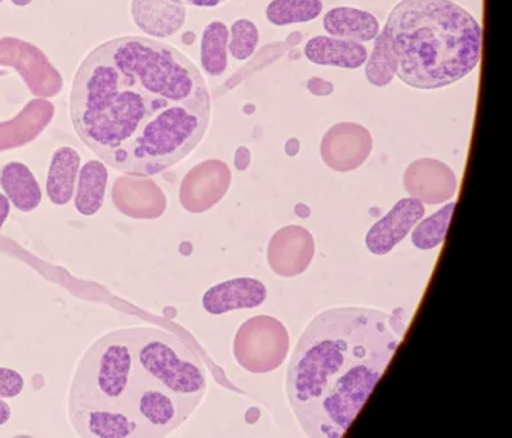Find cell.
Segmentation results:
<instances>
[{"label":"cell","instance_id":"2","mask_svg":"<svg viewBox=\"0 0 512 438\" xmlns=\"http://www.w3.org/2000/svg\"><path fill=\"white\" fill-rule=\"evenodd\" d=\"M405 323L373 308L320 312L306 326L286 371L285 391L300 428L340 438L370 399L396 354Z\"/></svg>","mask_w":512,"mask_h":438},{"label":"cell","instance_id":"24","mask_svg":"<svg viewBox=\"0 0 512 438\" xmlns=\"http://www.w3.org/2000/svg\"><path fill=\"white\" fill-rule=\"evenodd\" d=\"M456 202L446 203L437 213L420 220L411 231V242L420 251H431L442 245L448 236L449 223L453 219Z\"/></svg>","mask_w":512,"mask_h":438},{"label":"cell","instance_id":"27","mask_svg":"<svg viewBox=\"0 0 512 438\" xmlns=\"http://www.w3.org/2000/svg\"><path fill=\"white\" fill-rule=\"evenodd\" d=\"M308 90L316 96H330L334 93V85L328 80L313 77V79L308 80Z\"/></svg>","mask_w":512,"mask_h":438},{"label":"cell","instance_id":"3","mask_svg":"<svg viewBox=\"0 0 512 438\" xmlns=\"http://www.w3.org/2000/svg\"><path fill=\"white\" fill-rule=\"evenodd\" d=\"M393 42L397 77L416 90H440L479 67V20L453 0H400L385 25Z\"/></svg>","mask_w":512,"mask_h":438},{"label":"cell","instance_id":"11","mask_svg":"<svg viewBox=\"0 0 512 438\" xmlns=\"http://www.w3.org/2000/svg\"><path fill=\"white\" fill-rule=\"evenodd\" d=\"M403 186L409 196L423 205H440L456 196L457 177L440 160L420 159L406 168Z\"/></svg>","mask_w":512,"mask_h":438},{"label":"cell","instance_id":"15","mask_svg":"<svg viewBox=\"0 0 512 438\" xmlns=\"http://www.w3.org/2000/svg\"><path fill=\"white\" fill-rule=\"evenodd\" d=\"M134 24L151 37H171L179 33L187 20L182 0H133Z\"/></svg>","mask_w":512,"mask_h":438},{"label":"cell","instance_id":"5","mask_svg":"<svg viewBox=\"0 0 512 438\" xmlns=\"http://www.w3.org/2000/svg\"><path fill=\"white\" fill-rule=\"evenodd\" d=\"M136 371L197 408L207 394V369L190 346L170 332L136 328Z\"/></svg>","mask_w":512,"mask_h":438},{"label":"cell","instance_id":"32","mask_svg":"<svg viewBox=\"0 0 512 438\" xmlns=\"http://www.w3.org/2000/svg\"><path fill=\"white\" fill-rule=\"evenodd\" d=\"M31 2L33 0H11V4L16 5V7H27Z\"/></svg>","mask_w":512,"mask_h":438},{"label":"cell","instance_id":"14","mask_svg":"<svg viewBox=\"0 0 512 438\" xmlns=\"http://www.w3.org/2000/svg\"><path fill=\"white\" fill-rule=\"evenodd\" d=\"M190 186L183 188V205L188 210L202 213L227 196L231 186V171L225 163L211 160L194 171Z\"/></svg>","mask_w":512,"mask_h":438},{"label":"cell","instance_id":"26","mask_svg":"<svg viewBox=\"0 0 512 438\" xmlns=\"http://www.w3.org/2000/svg\"><path fill=\"white\" fill-rule=\"evenodd\" d=\"M25 380L19 372L0 368V399H14L24 391Z\"/></svg>","mask_w":512,"mask_h":438},{"label":"cell","instance_id":"4","mask_svg":"<svg viewBox=\"0 0 512 438\" xmlns=\"http://www.w3.org/2000/svg\"><path fill=\"white\" fill-rule=\"evenodd\" d=\"M136 328L97 340L80 360L71 383L68 409H122L136 371ZM128 412V411H127Z\"/></svg>","mask_w":512,"mask_h":438},{"label":"cell","instance_id":"23","mask_svg":"<svg viewBox=\"0 0 512 438\" xmlns=\"http://www.w3.org/2000/svg\"><path fill=\"white\" fill-rule=\"evenodd\" d=\"M322 0H273L266 7V20L274 27L306 24L322 14Z\"/></svg>","mask_w":512,"mask_h":438},{"label":"cell","instance_id":"21","mask_svg":"<svg viewBox=\"0 0 512 438\" xmlns=\"http://www.w3.org/2000/svg\"><path fill=\"white\" fill-rule=\"evenodd\" d=\"M228 40L230 28L214 20L203 30L200 39V64L211 77H220L228 70Z\"/></svg>","mask_w":512,"mask_h":438},{"label":"cell","instance_id":"16","mask_svg":"<svg viewBox=\"0 0 512 438\" xmlns=\"http://www.w3.org/2000/svg\"><path fill=\"white\" fill-rule=\"evenodd\" d=\"M306 59L320 67H336L357 70L368 59V48L356 40L333 36H316L305 45Z\"/></svg>","mask_w":512,"mask_h":438},{"label":"cell","instance_id":"10","mask_svg":"<svg viewBox=\"0 0 512 438\" xmlns=\"http://www.w3.org/2000/svg\"><path fill=\"white\" fill-rule=\"evenodd\" d=\"M425 213V205L420 200L414 197L399 200L366 233V248L374 256H386L413 231Z\"/></svg>","mask_w":512,"mask_h":438},{"label":"cell","instance_id":"20","mask_svg":"<svg viewBox=\"0 0 512 438\" xmlns=\"http://www.w3.org/2000/svg\"><path fill=\"white\" fill-rule=\"evenodd\" d=\"M107 185L108 170L104 162L88 160L84 166H80L73 197L77 213L87 217L99 213L104 206Z\"/></svg>","mask_w":512,"mask_h":438},{"label":"cell","instance_id":"29","mask_svg":"<svg viewBox=\"0 0 512 438\" xmlns=\"http://www.w3.org/2000/svg\"><path fill=\"white\" fill-rule=\"evenodd\" d=\"M11 203L8 197L4 193H0V229L7 222L8 216H10Z\"/></svg>","mask_w":512,"mask_h":438},{"label":"cell","instance_id":"18","mask_svg":"<svg viewBox=\"0 0 512 438\" xmlns=\"http://www.w3.org/2000/svg\"><path fill=\"white\" fill-rule=\"evenodd\" d=\"M80 165V154L71 146H60L53 154L47 176V196L53 205L65 206L73 200Z\"/></svg>","mask_w":512,"mask_h":438},{"label":"cell","instance_id":"13","mask_svg":"<svg viewBox=\"0 0 512 438\" xmlns=\"http://www.w3.org/2000/svg\"><path fill=\"white\" fill-rule=\"evenodd\" d=\"M268 299L263 282L251 277H239L213 286L203 294L202 305L211 316H220L236 309H254Z\"/></svg>","mask_w":512,"mask_h":438},{"label":"cell","instance_id":"19","mask_svg":"<svg viewBox=\"0 0 512 438\" xmlns=\"http://www.w3.org/2000/svg\"><path fill=\"white\" fill-rule=\"evenodd\" d=\"M0 186L11 205L22 213H31L42 203L39 182L25 163H7L0 170Z\"/></svg>","mask_w":512,"mask_h":438},{"label":"cell","instance_id":"17","mask_svg":"<svg viewBox=\"0 0 512 438\" xmlns=\"http://www.w3.org/2000/svg\"><path fill=\"white\" fill-rule=\"evenodd\" d=\"M323 28L330 36L356 40L360 44L373 42L382 30L373 13L351 7H337L328 11L323 17Z\"/></svg>","mask_w":512,"mask_h":438},{"label":"cell","instance_id":"33","mask_svg":"<svg viewBox=\"0 0 512 438\" xmlns=\"http://www.w3.org/2000/svg\"><path fill=\"white\" fill-rule=\"evenodd\" d=\"M0 2H4V0H0Z\"/></svg>","mask_w":512,"mask_h":438},{"label":"cell","instance_id":"7","mask_svg":"<svg viewBox=\"0 0 512 438\" xmlns=\"http://www.w3.org/2000/svg\"><path fill=\"white\" fill-rule=\"evenodd\" d=\"M194 409L167 389L143 379L139 372L134 371L133 383L128 391L127 411L142 428L143 437H160L176 431L190 419Z\"/></svg>","mask_w":512,"mask_h":438},{"label":"cell","instance_id":"30","mask_svg":"<svg viewBox=\"0 0 512 438\" xmlns=\"http://www.w3.org/2000/svg\"><path fill=\"white\" fill-rule=\"evenodd\" d=\"M182 2L193 5V7L216 8L219 7V5L225 4L227 0H182Z\"/></svg>","mask_w":512,"mask_h":438},{"label":"cell","instance_id":"12","mask_svg":"<svg viewBox=\"0 0 512 438\" xmlns=\"http://www.w3.org/2000/svg\"><path fill=\"white\" fill-rule=\"evenodd\" d=\"M68 414L76 434L84 437H143L142 428L122 409L73 408Z\"/></svg>","mask_w":512,"mask_h":438},{"label":"cell","instance_id":"28","mask_svg":"<svg viewBox=\"0 0 512 438\" xmlns=\"http://www.w3.org/2000/svg\"><path fill=\"white\" fill-rule=\"evenodd\" d=\"M251 163V153L247 146H240L237 148L236 157H234V165L237 170L245 171Z\"/></svg>","mask_w":512,"mask_h":438},{"label":"cell","instance_id":"31","mask_svg":"<svg viewBox=\"0 0 512 438\" xmlns=\"http://www.w3.org/2000/svg\"><path fill=\"white\" fill-rule=\"evenodd\" d=\"M11 419V408L5 399H0V426H4L5 423L10 422Z\"/></svg>","mask_w":512,"mask_h":438},{"label":"cell","instance_id":"25","mask_svg":"<svg viewBox=\"0 0 512 438\" xmlns=\"http://www.w3.org/2000/svg\"><path fill=\"white\" fill-rule=\"evenodd\" d=\"M260 33L257 25L250 19H239L231 25L228 53L237 62L250 59L259 47Z\"/></svg>","mask_w":512,"mask_h":438},{"label":"cell","instance_id":"6","mask_svg":"<svg viewBox=\"0 0 512 438\" xmlns=\"http://www.w3.org/2000/svg\"><path fill=\"white\" fill-rule=\"evenodd\" d=\"M290 351V334L276 317L256 316L240 326L234 337V359L245 371H276Z\"/></svg>","mask_w":512,"mask_h":438},{"label":"cell","instance_id":"8","mask_svg":"<svg viewBox=\"0 0 512 438\" xmlns=\"http://www.w3.org/2000/svg\"><path fill=\"white\" fill-rule=\"evenodd\" d=\"M373 136L354 122L337 123L326 131L320 143V156L337 173L357 170L373 153Z\"/></svg>","mask_w":512,"mask_h":438},{"label":"cell","instance_id":"1","mask_svg":"<svg viewBox=\"0 0 512 438\" xmlns=\"http://www.w3.org/2000/svg\"><path fill=\"white\" fill-rule=\"evenodd\" d=\"M70 116L105 165L156 176L207 134L211 94L199 68L151 37L122 36L91 50L74 74Z\"/></svg>","mask_w":512,"mask_h":438},{"label":"cell","instance_id":"22","mask_svg":"<svg viewBox=\"0 0 512 438\" xmlns=\"http://www.w3.org/2000/svg\"><path fill=\"white\" fill-rule=\"evenodd\" d=\"M366 65V79L376 88L388 87L397 76V60L394 54L393 42L386 28L380 30L379 36L374 40L373 53L368 54Z\"/></svg>","mask_w":512,"mask_h":438},{"label":"cell","instance_id":"9","mask_svg":"<svg viewBox=\"0 0 512 438\" xmlns=\"http://www.w3.org/2000/svg\"><path fill=\"white\" fill-rule=\"evenodd\" d=\"M316 253L313 234L303 226H283L268 243V265L277 276H300L310 268Z\"/></svg>","mask_w":512,"mask_h":438}]
</instances>
